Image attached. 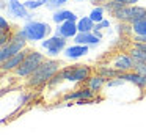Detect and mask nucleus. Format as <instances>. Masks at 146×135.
I'll return each mask as SVG.
<instances>
[{
  "mask_svg": "<svg viewBox=\"0 0 146 135\" xmlns=\"http://www.w3.org/2000/svg\"><path fill=\"white\" fill-rule=\"evenodd\" d=\"M61 63L55 58H46V61L27 78V86L30 88H39L46 86L58 72L61 71Z\"/></svg>",
  "mask_w": 146,
  "mask_h": 135,
  "instance_id": "obj_1",
  "label": "nucleus"
},
{
  "mask_svg": "<svg viewBox=\"0 0 146 135\" xmlns=\"http://www.w3.org/2000/svg\"><path fill=\"white\" fill-rule=\"evenodd\" d=\"M24 36L29 43H42L44 39H47L52 33V27L50 24L44 21H25L24 25L21 27Z\"/></svg>",
  "mask_w": 146,
  "mask_h": 135,
  "instance_id": "obj_2",
  "label": "nucleus"
},
{
  "mask_svg": "<svg viewBox=\"0 0 146 135\" xmlns=\"http://www.w3.org/2000/svg\"><path fill=\"white\" fill-rule=\"evenodd\" d=\"M44 61H46L44 53H41L39 50H29L24 63L14 71V75L17 78H29Z\"/></svg>",
  "mask_w": 146,
  "mask_h": 135,
  "instance_id": "obj_3",
  "label": "nucleus"
},
{
  "mask_svg": "<svg viewBox=\"0 0 146 135\" xmlns=\"http://www.w3.org/2000/svg\"><path fill=\"white\" fill-rule=\"evenodd\" d=\"M27 43L29 41L25 39L22 30H14L13 31V36H11V41L7 44V46L0 47V63L7 61L8 58H11L13 55L22 52V50L27 49Z\"/></svg>",
  "mask_w": 146,
  "mask_h": 135,
  "instance_id": "obj_4",
  "label": "nucleus"
},
{
  "mask_svg": "<svg viewBox=\"0 0 146 135\" xmlns=\"http://www.w3.org/2000/svg\"><path fill=\"white\" fill-rule=\"evenodd\" d=\"M64 82L69 83H83L91 77L93 71L86 65H74V66H64L60 71Z\"/></svg>",
  "mask_w": 146,
  "mask_h": 135,
  "instance_id": "obj_5",
  "label": "nucleus"
},
{
  "mask_svg": "<svg viewBox=\"0 0 146 135\" xmlns=\"http://www.w3.org/2000/svg\"><path fill=\"white\" fill-rule=\"evenodd\" d=\"M113 16L116 21L123 22V24H130L133 22H138L141 19H146V8L140 5H132V6H124V8H119L113 13Z\"/></svg>",
  "mask_w": 146,
  "mask_h": 135,
  "instance_id": "obj_6",
  "label": "nucleus"
},
{
  "mask_svg": "<svg viewBox=\"0 0 146 135\" xmlns=\"http://www.w3.org/2000/svg\"><path fill=\"white\" fill-rule=\"evenodd\" d=\"M0 6L5 11V16H8V17L27 21V17L30 16V11L25 8L24 2H21V0H2Z\"/></svg>",
  "mask_w": 146,
  "mask_h": 135,
  "instance_id": "obj_7",
  "label": "nucleus"
},
{
  "mask_svg": "<svg viewBox=\"0 0 146 135\" xmlns=\"http://www.w3.org/2000/svg\"><path fill=\"white\" fill-rule=\"evenodd\" d=\"M41 47L46 50L47 58H54V57L60 55L64 52V49L68 47V41L64 38L58 36V35H52L47 39H44L41 43Z\"/></svg>",
  "mask_w": 146,
  "mask_h": 135,
  "instance_id": "obj_8",
  "label": "nucleus"
},
{
  "mask_svg": "<svg viewBox=\"0 0 146 135\" xmlns=\"http://www.w3.org/2000/svg\"><path fill=\"white\" fill-rule=\"evenodd\" d=\"M110 66L115 68L119 74L123 72H132L135 71V66H137V61L133 60V57L130 55L129 52H121V53H116L113 58L110 60Z\"/></svg>",
  "mask_w": 146,
  "mask_h": 135,
  "instance_id": "obj_9",
  "label": "nucleus"
},
{
  "mask_svg": "<svg viewBox=\"0 0 146 135\" xmlns=\"http://www.w3.org/2000/svg\"><path fill=\"white\" fill-rule=\"evenodd\" d=\"M64 100H74V102H85V100H94L96 99V93H93L90 88L82 86V88H77V90L71 91V93H66L63 96Z\"/></svg>",
  "mask_w": 146,
  "mask_h": 135,
  "instance_id": "obj_10",
  "label": "nucleus"
},
{
  "mask_svg": "<svg viewBox=\"0 0 146 135\" xmlns=\"http://www.w3.org/2000/svg\"><path fill=\"white\" fill-rule=\"evenodd\" d=\"M27 53H29V49H25V50H22V52H19V53H16V55H13L11 58H8L7 61L0 63L2 74H5V72H14V71H16V69L24 63V60H25Z\"/></svg>",
  "mask_w": 146,
  "mask_h": 135,
  "instance_id": "obj_11",
  "label": "nucleus"
},
{
  "mask_svg": "<svg viewBox=\"0 0 146 135\" xmlns=\"http://www.w3.org/2000/svg\"><path fill=\"white\" fill-rule=\"evenodd\" d=\"M55 35H58V36L64 38L66 41L72 39L79 35V28H77V22H63V24H58L57 27H55Z\"/></svg>",
  "mask_w": 146,
  "mask_h": 135,
  "instance_id": "obj_12",
  "label": "nucleus"
},
{
  "mask_svg": "<svg viewBox=\"0 0 146 135\" xmlns=\"http://www.w3.org/2000/svg\"><path fill=\"white\" fill-rule=\"evenodd\" d=\"M102 41V33L101 31H90V33H79L74 38V44H80V46H98Z\"/></svg>",
  "mask_w": 146,
  "mask_h": 135,
  "instance_id": "obj_13",
  "label": "nucleus"
},
{
  "mask_svg": "<svg viewBox=\"0 0 146 135\" xmlns=\"http://www.w3.org/2000/svg\"><path fill=\"white\" fill-rule=\"evenodd\" d=\"M80 17H77V14L74 11H71V9H66V8H61V9H57V11L52 13V21L55 22V24H63V22H77Z\"/></svg>",
  "mask_w": 146,
  "mask_h": 135,
  "instance_id": "obj_14",
  "label": "nucleus"
},
{
  "mask_svg": "<svg viewBox=\"0 0 146 135\" xmlns=\"http://www.w3.org/2000/svg\"><path fill=\"white\" fill-rule=\"evenodd\" d=\"M119 78H123L124 82H127V83L135 85L137 88H140V90H146V77L141 75V74H138V72H135V71L123 72V74H119Z\"/></svg>",
  "mask_w": 146,
  "mask_h": 135,
  "instance_id": "obj_15",
  "label": "nucleus"
},
{
  "mask_svg": "<svg viewBox=\"0 0 146 135\" xmlns=\"http://www.w3.org/2000/svg\"><path fill=\"white\" fill-rule=\"evenodd\" d=\"M90 52V47L88 46H80V44H71L64 49L63 55L69 60H79L82 57H85L86 53Z\"/></svg>",
  "mask_w": 146,
  "mask_h": 135,
  "instance_id": "obj_16",
  "label": "nucleus"
},
{
  "mask_svg": "<svg viewBox=\"0 0 146 135\" xmlns=\"http://www.w3.org/2000/svg\"><path fill=\"white\" fill-rule=\"evenodd\" d=\"M105 85H107V78H104L102 75H99L98 72H96V74H91V77L85 82V86L90 88V90H91L93 93H96V94H98Z\"/></svg>",
  "mask_w": 146,
  "mask_h": 135,
  "instance_id": "obj_17",
  "label": "nucleus"
},
{
  "mask_svg": "<svg viewBox=\"0 0 146 135\" xmlns=\"http://www.w3.org/2000/svg\"><path fill=\"white\" fill-rule=\"evenodd\" d=\"M138 2H140V0H110L107 5H104V8H105V11H108V13H111V14H113L116 9L124 8V6L137 5Z\"/></svg>",
  "mask_w": 146,
  "mask_h": 135,
  "instance_id": "obj_18",
  "label": "nucleus"
},
{
  "mask_svg": "<svg viewBox=\"0 0 146 135\" xmlns=\"http://www.w3.org/2000/svg\"><path fill=\"white\" fill-rule=\"evenodd\" d=\"M94 22L90 19V16H83L77 21V28H79V33H90V31L94 30Z\"/></svg>",
  "mask_w": 146,
  "mask_h": 135,
  "instance_id": "obj_19",
  "label": "nucleus"
},
{
  "mask_svg": "<svg viewBox=\"0 0 146 135\" xmlns=\"http://www.w3.org/2000/svg\"><path fill=\"white\" fill-rule=\"evenodd\" d=\"M96 72H98L99 75H102L104 78H107V80H111V78L119 77V72H118L115 68H111L110 65H107V66H99Z\"/></svg>",
  "mask_w": 146,
  "mask_h": 135,
  "instance_id": "obj_20",
  "label": "nucleus"
},
{
  "mask_svg": "<svg viewBox=\"0 0 146 135\" xmlns=\"http://www.w3.org/2000/svg\"><path fill=\"white\" fill-rule=\"evenodd\" d=\"M130 35L132 36H146V19L133 22L130 25Z\"/></svg>",
  "mask_w": 146,
  "mask_h": 135,
  "instance_id": "obj_21",
  "label": "nucleus"
},
{
  "mask_svg": "<svg viewBox=\"0 0 146 135\" xmlns=\"http://www.w3.org/2000/svg\"><path fill=\"white\" fill-rule=\"evenodd\" d=\"M105 8L104 6H101V5H96L94 8L91 9V11H90V19H91L93 22H94V24H101L102 21H104L105 19Z\"/></svg>",
  "mask_w": 146,
  "mask_h": 135,
  "instance_id": "obj_22",
  "label": "nucleus"
},
{
  "mask_svg": "<svg viewBox=\"0 0 146 135\" xmlns=\"http://www.w3.org/2000/svg\"><path fill=\"white\" fill-rule=\"evenodd\" d=\"M41 2L44 3L46 8L54 13V11H57V9H61L69 0H41Z\"/></svg>",
  "mask_w": 146,
  "mask_h": 135,
  "instance_id": "obj_23",
  "label": "nucleus"
},
{
  "mask_svg": "<svg viewBox=\"0 0 146 135\" xmlns=\"http://www.w3.org/2000/svg\"><path fill=\"white\" fill-rule=\"evenodd\" d=\"M129 53L133 57V60H135L137 63L146 65V52H141V50H138V49H133V47H130Z\"/></svg>",
  "mask_w": 146,
  "mask_h": 135,
  "instance_id": "obj_24",
  "label": "nucleus"
},
{
  "mask_svg": "<svg viewBox=\"0 0 146 135\" xmlns=\"http://www.w3.org/2000/svg\"><path fill=\"white\" fill-rule=\"evenodd\" d=\"M24 5H25V8L29 9L30 13H33V11H36L38 8L44 6V3H42L41 0H24Z\"/></svg>",
  "mask_w": 146,
  "mask_h": 135,
  "instance_id": "obj_25",
  "label": "nucleus"
},
{
  "mask_svg": "<svg viewBox=\"0 0 146 135\" xmlns=\"http://www.w3.org/2000/svg\"><path fill=\"white\" fill-rule=\"evenodd\" d=\"M127 82H124L123 78L116 77V78H111V80H107V85L105 86L107 88H121L123 85H126Z\"/></svg>",
  "mask_w": 146,
  "mask_h": 135,
  "instance_id": "obj_26",
  "label": "nucleus"
},
{
  "mask_svg": "<svg viewBox=\"0 0 146 135\" xmlns=\"http://www.w3.org/2000/svg\"><path fill=\"white\" fill-rule=\"evenodd\" d=\"M11 31V24L8 22V19L5 16L0 17V33H10Z\"/></svg>",
  "mask_w": 146,
  "mask_h": 135,
  "instance_id": "obj_27",
  "label": "nucleus"
},
{
  "mask_svg": "<svg viewBox=\"0 0 146 135\" xmlns=\"http://www.w3.org/2000/svg\"><path fill=\"white\" fill-rule=\"evenodd\" d=\"M11 36H13V31H10V33H0V47L7 46L11 41Z\"/></svg>",
  "mask_w": 146,
  "mask_h": 135,
  "instance_id": "obj_28",
  "label": "nucleus"
},
{
  "mask_svg": "<svg viewBox=\"0 0 146 135\" xmlns=\"http://www.w3.org/2000/svg\"><path fill=\"white\" fill-rule=\"evenodd\" d=\"M105 28H110V21H107V19H104L101 24H96L94 25V30H93V31H101V33H102Z\"/></svg>",
  "mask_w": 146,
  "mask_h": 135,
  "instance_id": "obj_29",
  "label": "nucleus"
},
{
  "mask_svg": "<svg viewBox=\"0 0 146 135\" xmlns=\"http://www.w3.org/2000/svg\"><path fill=\"white\" fill-rule=\"evenodd\" d=\"M135 72H138V74H141V75H145V77H146V65L137 63V66H135Z\"/></svg>",
  "mask_w": 146,
  "mask_h": 135,
  "instance_id": "obj_30",
  "label": "nucleus"
},
{
  "mask_svg": "<svg viewBox=\"0 0 146 135\" xmlns=\"http://www.w3.org/2000/svg\"><path fill=\"white\" fill-rule=\"evenodd\" d=\"M132 43L146 44V36H132Z\"/></svg>",
  "mask_w": 146,
  "mask_h": 135,
  "instance_id": "obj_31",
  "label": "nucleus"
},
{
  "mask_svg": "<svg viewBox=\"0 0 146 135\" xmlns=\"http://www.w3.org/2000/svg\"><path fill=\"white\" fill-rule=\"evenodd\" d=\"M132 47L133 49H138L141 52H146V44H140V43H132Z\"/></svg>",
  "mask_w": 146,
  "mask_h": 135,
  "instance_id": "obj_32",
  "label": "nucleus"
},
{
  "mask_svg": "<svg viewBox=\"0 0 146 135\" xmlns=\"http://www.w3.org/2000/svg\"><path fill=\"white\" fill-rule=\"evenodd\" d=\"M108 2H110V0H93L94 6H96V3H98V5H101V6H104V5H107Z\"/></svg>",
  "mask_w": 146,
  "mask_h": 135,
  "instance_id": "obj_33",
  "label": "nucleus"
},
{
  "mask_svg": "<svg viewBox=\"0 0 146 135\" xmlns=\"http://www.w3.org/2000/svg\"><path fill=\"white\" fill-rule=\"evenodd\" d=\"M79 2H83V0H79Z\"/></svg>",
  "mask_w": 146,
  "mask_h": 135,
  "instance_id": "obj_34",
  "label": "nucleus"
}]
</instances>
